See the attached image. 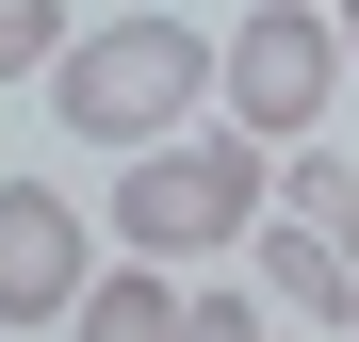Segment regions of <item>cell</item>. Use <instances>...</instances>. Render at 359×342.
<instances>
[{
    "instance_id": "7",
    "label": "cell",
    "mask_w": 359,
    "mask_h": 342,
    "mask_svg": "<svg viewBox=\"0 0 359 342\" xmlns=\"http://www.w3.org/2000/svg\"><path fill=\"white\" fill-rule=\"evenodd\" d=\"M66 33H82V17H49V0H0V82H49V66H66Z\"/></svg>"
},
{
    "instance_id": "2",
    "label": "cell",
    "mask_w": 359,
    "mask_h": 342,
    "mask_svg": "<svg viewBox=\"0 0 359 342\" xmlns=\"http://www.w3.org/2000/svg\"><path fill=\"white\" fill-rule=\"evenodd\" d=\"M114 245L131 261H212L262 228V147L245 131H163V147H114Z\"/></svg>"
},
{
    "instance_id": "1",
    "label": "cell",
    "mask_w": 359,
    "mask_h": 342,
    "mask_svg": "<svg viewBox=\"0 0 359 342\" xmlns=\"http://www.w3.org/2000/svg\"><path fill=\"white\" fill-rule=\"evenodd\" d=\"M196 98H212V33L196 17H98L49 66V114L82 147H163V131H196Z\"/></svg>"
},
{
    "instance_id": "3",
    "label": "cell",
    "mask_w": 359,
    "mask_h": 342,
    "mask_svg": "<svg viewBox=\"0 0 359 342\" xmlns=\"http://www.w3.org/2000/svg\"><path fill=\"white\" fill-rule=\"evenodd\" d=\"M212 98H229V131H245V147H311L327 98H343V33H327V0H262L245 33H212Z\"/></svg>"
},
{
    "instance_id": "5",
    "label": "cell",
    "mask_w": 359,
    "mask_h": 342,
    "mask_svg": "<svg viewBox=\"0 0 359 342\" xmlns=\"http://www.w3.org/2000/svg\"><path fill=\"white\" fill-rule=\"evenodd\" d=\"M245 261H262V310H311V326L359 310V245L311 228V212H278V196H262V228H245Z\"/></svg>"
},
{
    "instance_id": "6",
    "label": "cell",
    "mask_w": 359,
    "mask_h": 342,
    "mask_svg": "<svg viewBox=\"0 0 359 342\" xmlns=\"http://www.w3.org/2000/svg\"><path fill=\"white\" fill-rule=\"evenodd\" d=\"M66 342H180V261H131V245H114V261L82 277Z\"/></svg>"
},
{
    "instance_id": "4",
    "label": "cell",
    "mask_w": 359,
    "mask_h": 342,
    "mask_svg": "<svg viewBox=\"0 0 359 342\" xmlns=\"http://www.w3.org/2000/svg\"><path fill=\"white\" fill-rule=\"evenodd\" d=\"M82 277H98V228H82V196H49V180H0V326H66V310H82Z\"/></svg>"
},
{
    "instance_id": "8",
    "label": "cell",
    "mask_w": 359,
    "mask_h": 342,
    "mask_svg": "<svg viewBox=\"0 0 359 342\" xmlns=\"http://www.w3.org/2000/svg\"><path fill=\"white\" fill-rule=\"evenodd\" d=\"M180 342H278V310H262V277H229V294H180Z\"/></svg>"
},
{
    "instance_id": "10",
    "label": "cell",
    "mask_w": 359,
    "mask_h": 342,
    "mask_svg": "<svg viewBox=\"0 0 359 342\" xmlns=\"http://www.w3.org/2000/svg\"><path fill=\"white\" fill-rule=\"evenodd\" d=\"M343 342H359V310H343Z\"/></svg>"
},
{
    "instance_id": "9",
    "label": "cell",
    "mask_w": 359,
    "mask_h": 342,
    "mask_svg": "<svg viewBox=\"0 0 359 342\" xmlns=\"http://www.w3.org/2000/svg\"><path fill=\"white\" fill-rule=\"evenodd\" d=\"M327 33H343V82H359V0H327Z\"/></svg>"
}]
</instances>
